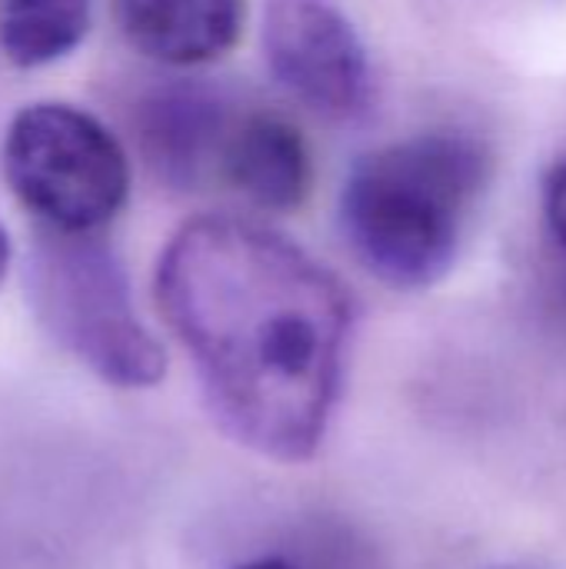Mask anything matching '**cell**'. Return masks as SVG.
<instances>
[{
	"label": "cell",
	"mask_w": 566,
	"mask_h": 569,
	"mask_svg": "<svg viewBox=\"0 0 566 569\" xmlns=\"http://www.w3.org/2000/svg\"><path fill=\"white\" fill-rule=\"evenodd\" d=\"M0 170L20 207L60 233H100L130 193L123 143L93 113L63 100H37L13 113Z\"/></svg>",
	"instance_id": "4"
},
{
	"label": "cell",
	"mask_w": 566,
	"mask_h": 569,
	"mask_svg": "<svg viewBox=\"0 0 566 569\" xmlns=\"http://www.w3.org/2000/svg\"><path fill=\"white\" fill-rule=\"evenodd\" d=\"M540 210H544L547 233L554 237V243L560 250H566V153H560L544 173Z\"/></svg>",
	"instance_id": "10"
},
{
	"label": "cell",
	"mask_w": 566,
	"mask_h": 569,
	"mask_svg": "<svg viewBox=\"0 0 566 569\" xmlns=\"http://www.w3.org/2000/svg\"><path fill=\"white\" fill-rule=\"evenodd\" d=\"M23 280L40 327L90 373L123 390L160 383L163 347L140 323L127 270L100 233L40 227Z\"/></svg>",
	"instance_id": "3"
},
{
	"label": "cell",
	"mask_w": 566,
	"mask_h": 569,
	"mask_svg": "<svg viewBox=\"0 0 566 569\" xmlns=\"http://www.w3.org/2000/svg\"><path fill=\"white\" fill-rule=\"evenodd\" d=\"M234 569H297L290 560H284V557H260V560H250V563H240V567Z\"/></svg>",
	"instance_id": "12"
},
{
	"label": "cell",
	"mask_w": 566,
	"mask_h": 569,
	"mask_svg": "<svg viewBox=\"0 0 566 569\" xmlns=\"http://www.w3.org/2000/svg\"><path fill=\"white\" fill-rule=\"evenodd\" d=\"M267 73L304 110L354 123L374 107V63L334 0H267L260 23Z\"/></svg>",
	"instance_id": "5"
},
{
	"label": "cell",
	"mask_w": 566,
	"mask_h": 569,
	"mask_svg": "<svg viewBox=\"0 0 566 569\" xmlns=\"http://www.w3.org/2000/svg\"><path fill=\"white\" fill-rule=\"evenodd\" d=\"M217 173L267 213L304 207L314 187V163L304 133L274 113H247L230 127Z\"/></svg>",
	"instance_id": "7"
},
{
	"label": "cell",
	"mask_w": 566,
	"mask_h": 569,
	"mask_svg": "<svg viewBox=\"0 0 566 569\" xmlns=\"http://www.w3.org/2000/svg\"><path fill=\"white\" fill-rule=\"evenodd\" d=\"M153 290L217 427L267 460H310L344 383V283L287 233L207 213L170 237Z\"/></svg>",
	"instance_id": "1"
},
{
	"label": "cell",
	"mask_w": 566,
	"mask_h": 569,
	"mask_svg": "<svg viewBox=\"0 0 566 569\" xmlns=\"http://www.w3.org/2000/svg\"><path fill=\"white\" fill-rule=\"evenodd\" d=\"M244 0H117V23L130 50L163 67H203L240 40Z\"/></svg>",
	"instance_id": "8"
},
{
	"label": "cell",
	"mask_w": 566,
	"mask_h": 569,
	"mask_svg": "<svg viewBox=\"0 0 566 569\" xmlns=\"http://www.w3.org/2000/svg\"><path fill=\"white\" fill-rule=\"evenodd\" d=\"M90 0H0V50L20 70L70 57L90 33Z\"/></svg>",
	"instance_id": "9"
},
{
	"label": "cell",
	"mask_w": 566,
	"mask_h": 569,
	"mask_svg": "<svg viewBox=\"0 0 566 569\" xmlns=\"http://www.w3.org/2000/svg\"><path fill=\"white\" fill-rule=\"evenodd\" d=\"M234 120L203 83H170L140 103L137 137L147 167L173 190L200 187L217 167Z\"/></svg>",
	"instance_id": "6"
},
{
	"label": "cell",
	"mask_w": 566,
	"mask_h": 569,
	"mask_svg": "<svg viewBox=\"0 0 566 569\" xmlns=\"http://www.w3.org/2000/svg\"><path fill=\"white\" fill-rule=\"evenodd\" d=\"M490 167V150L460 130L414 133L364 153L337 203L357 263L394 290L437 287L460 260Z\"/></svg>",
	"instance_id": "2"
},
{
	"label": "cell",
	"mask_w": 566,
	"mask_h": 569,
	"mask_svg": "<svg viewBox=\"0 0 566 569\" xmlns=\"http://www.w3.org/2000/svg\"><path fill=\"white\" fill-rule=\"evenodd\" d=\"M10 260H13V243H10V233H7V223L0 220V283L7 280V270H10Z\"/></svg>",
	"instance_id": "11"
}]
</instances>
